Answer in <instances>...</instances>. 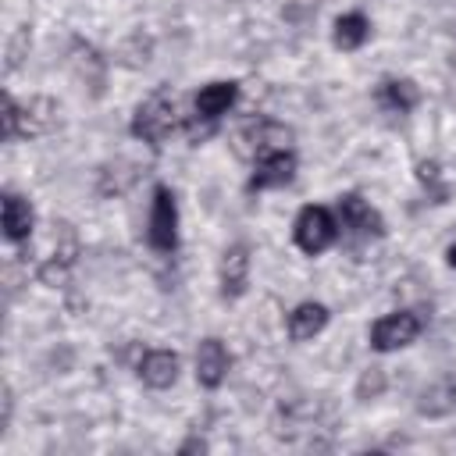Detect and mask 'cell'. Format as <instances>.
I'll return each mask as SVG.
<instances>
[{
  "mask_svg": "<svg viewBox=\"0 0 456 456\" xmlns=\"http://www.w3.org/2000/svg\"><path fill=\"white\" fill-rule=\"evenodd\" d=\"M175 125H178V96L171 89L150 93L132 114V135L142 139L146 146H160Z\"/></svg>",
  "mask_w": 456,
  "mask_h": 456,
  "instance_id": "cell-1",
  "label": "cell"
},
{
  "mask_svg": "<svg viewBox=\"0 0 456 456\" xmlns=\"http://www.w3.org/2000/svg\"><path fill=\"white\" fill-rule=\"evenodd\" d=\"M292 239H296V246H299L306 256H317V253H324V249L338 239V217H335L328 207L310 203V207H303V210L296 214V221H292Z\"/></svg>",
  "mask_w": 456,
  "mask_h": 456,
  "instance_id": "cell-2",
  "label": "cell"
},
{
  "mask_svg": "<svg viewBox=\"0 0 456 456\" xmlns=\"http://www.w3.org/2000/svg\"><path fill=\"white\" fill-rule=\"evenodd\" d=\"M146 242L157 253L178 249V203H175V192L167 185H153L150 217H146Z\"/></svg>",
  "mask_w": 456,
  "mask_h": 456,
  "instance_id": "cell-3",
  "label": "cell"
},
{
  "mask_svg": "<svg viewBox=\"0 0 456 456\" xmlns=\"http://www.w3.org/2000/svg\"><path fill=\"white\" fill-rule=\"evenodd\" d=\"M420 317L413 310H395V314H385L370 324V349L374 353H395L403 346H410L417 335H420Z\"/></svg>",
  "mask_w": 456,
  "mask_h": 456,
  "instance_id": "cell-4",
  "label": "cell"
},
{
  "mask_svg": "<svg viewBox=\"0 0 456 456\" xmlns=\"http://www.w3.org/2000/svg\"><path fill=\"white\" fill-rule=\"evenodd\" d=\"M338 228H346L349 235H360V239H381L385 235V221L381 214L356 192H346L338 196Z\"/></svg>",
  "mask_w": 456,
  "mask_h": 456,
  "instance_id": "cell-5",
  "label": "cell"
},
{
  "mask_svg": "<svg viewBox=\"0 0 456 456\" xmlns=\"http://www.w3.org/2000/svg\"><path fill=\"white\" fill-rule=\"evenodd\" d=\"M296 175V153L292 150H274L256 157V167L249 175V192H264V189H281L289 185Z\"/></svg>",
  "mask_w": 456,
  "mask_h": 456,
  "instance_id": "cell-6",
  "label": "cell"
},
{
  "mask_svg": "<svg viewBox=\"0 0 456 456\" xmlns=\"http://www.w3.org/2000/svg\"><path fill=\"white\" fill-rule=\"evenodd\" d=\"M239 142H242V146H239L242 153L264 157V153H274V150H289L292 128L281 125V121H256V125H249V128L239 135Z\"/></svg>",
  "mask_w": 456,
  "mask_h": 456,
  "instance_id": "cell-7",
  "label": "cell"
},
{
  "mask_svg": "<svg viewBox=\"0 0 456 456\" xmlns=\"http://www.w3.org/2000/svg\"><path fill=\"white\" fill-rule=\"evenodd\" d=\"M228 363H232V356H228V349H224L221 338L210 335V338H203L196 346V381L203 388H217L228 378Z\"/></svg>",
  "mask_w": 456,
  "mask_h": 456,
  "instance_id": "cell-8",
  "label": "cell"
},
{
  "mask_svg": "<svg viewBox=\"0 0 456 456\" xmlns=\"http://www.w3.org/2000/svg\"><path fill=\"white\" fill-rule=\"evenodd\" d=\"M217 281H221V296L224 299H239L246 292V281H249V249L242 242H235V246L224 249L221 267H217Z\"/></svg>",
  "mask_w": 456,
  "mask_h": 456,
  "instance_id": "cell-9",
  "label": "cell"
},
{
  "mask_svg": "<svg viewBox=\"0 0 456 456\" xmlns=\"http://www.w3.org/2000/svg\"><path fill=\"white\" fill-rule=\"evenodd\" d=\"M178 367H182L178 363V353H171V349H150L139 360V381L146 388L164 392V388H171L178 381Z\"/></svg>",
  "mask_w": 456,
  "mask_h": 456,
  "instance_id": "cell-10",
  "label": "cell"
},
{
  "mask_svg": "<svg viewBox=\"0 0 456 456\" xmlns=\"http://www.w3.org/2000/svg\"><path fill=\"white\" fill-rule=\"evenodd\" d=\"M0 207H4V239L14 242V246H21L32 235V228H36L32 203L21 200L18 192H4V203Z\"/></svg>",
  "mask_w": 456,
  "mask_h": 456,
  "instance_id": "cell-11",
  "label": "cell"
},
{
  "mask_svg": "<svg viewBox=\"0 0 456 456\" xmlns=\"http://www.w3.org/2000/svg\"><path fill=\"white\" fill-rule=\"evenodd\" d=\"M235 100H239V82H210L196 93V118L217 121L221 114H228Z\"/></svg>",
  "mask_w": 456,
  "mask_h": 456,
  "instance_id": "cell-12",
  "label": "cell"
},
{
  "mask_svg": "<svg viewBox=\"0 0 456 456\" xmlns=\"http://www.w3.org/2000/svg\"><path fill=\"white\" fill-rule=\"evenodd\" d=\"M328 317H331V314H328L324 303H314V299L299 303V306L289 314V338H292V342H306V338L321 335L324 324H328Z\"/></svg>",
  "mask_w": 456,
  "mask_h": 456,
  "instance_id": "cell-13",
  "label": "cell"
},
{
  "mask_svg": "<svg viewBox=\"0 0 456 456\" xmlns=\"http://www.w3.org/2000/svg\"><path fill=\"white\" fill-rule=\"evenodd\" d=\"M420 417H449L456 410V378L445 374L438 381H431L424 392H420V403H417Z\"/></svg>",
  "mask_w": 456,
  "mask_h": 456,
  "instance_id": "cell-14",
  "label": "cell"
},
{
  "mask_svg": "<svg viewBox=\"0 0 456 456\" xmlns=\"http://www.w3.org/2000/svg\"><path fill=\"white\" fill-rule=\"evenodd\" d=\"M370 36V21L360 14V11H349V14H338L335 18V28H331V43L338 50H360Z\"/></svg>",
  "mask_w": 456,
  "mask_h": 456,
  "instance_id": "cell-15",
  "label": "cell"
},
{
  "mask_svg": "<svg viewBox=\"0 0 456 456\" xmlns=\"http://www.w3.org/2000/svg\"><path fill=\"white\" fill-rule=\"evenodd\" d=\"M378 100H381L388 110H395V114H410V110L417 107V100H420V89H417L410 78H385V82L378 86Z\"/></svg>",
  "mask_w": 456,
  "mask_h": 456,
  "instance_id": "cell-16",
  "label": "cell"
},
{
  "mask_svg": "<svg viewBox=\"0 0 456 456\" xmlns=\"http://www.w3.org/2000/svg\"><path fill=\"white\" fill-rule=\"evenodd\" d=\"M385 370L381 367H367L363 374H360V381H356V399L360 403H370V399H378L381 392H385Z\"/></svg>",
  "mask_w": 456,
  "mask_h": 456,
  "instance_id": "cell-17",
  "label": "cell"
},
{
  "mask_svg": "<svg viewBox=\"0 0 456 456\" xmlns=\"http://www.w3.org/2000/svg\"><path fill=\"white\" fill-rule=\"evenodd\" d=\"M417 182H420L424 189H431V196H435V203H442V200H445V185H442V171H438V164H435V160H420V164H417Z\"/></svg>",
  "mask_w": 456,
  "mask_h": 456,
  "instance_id": "cell-18",
  "label": "cell"
},
{
  "mask_svg": "<svg viewBox=\"0 0 456 456\" xmlns=\"http://www.w3.org/2000/svg\"><path fill=\"white\" fill-rule=\"evenodd\" d=\"M4 139H18V128H21V107L11 93H4Z\"/></svg>",
  "mask_w": 456,
  "mask_h": 456,
  "instance_id": "cell-19",
  "label": "cell"
},
{
  "mask_svg": "<svg viewBox=\"0 0 456 456\" xmlns=\"http://www.w3.org/2000/svg\"><path fill=\"white\" fill-rule=\"evenodd\" d=\"M25 43H28V32L21 28V32L11 39V46H7V71H14V68H18V61H21L18 53H21V46H25Z\"/></svg>",
  "mask_w": 456,
  "mask_h": 456,
  "instance_id": "cell-20",
  "label": "cell"
},
{
  "mask_svg": "<svg viewBox=\"0 0 456 456\" xmlns=\"http://www.w3.org/2000/svg\"><path fill=\"white\" fill-rule=\"evenodd\" d=\"M192 449H200V452H203V449H207V442H196V438H189V442H185L178 452H192Z\"/></svg>",
  "mask_w": 456,
  "mask_h": 456,
  "instance_id": "cell-21",
  "label": "cell"
},
{
  "mask_svg": "<svg viewBox=\"0 0 456 456\" xmlns=\"http://www.w3.org/2000/svg\"><path fill=\"white\" fill-rule=\"evenodd\" d=\"M445 264L456 267V242H449V249H445Z\"/></svg>",
  "mask_w": 456,
  "mask_h": 456,
  "instance_id": "cell-22",
  "label": "cell"
}]
</instances>
